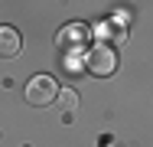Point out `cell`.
<instances>
[{"label": "cell", "mask_w": 153, "mask_h": 147, "mask_svg": "<svg viewBox=\"0 0 153 147\" xmlns=\"http://www.w3.org/2000/svg\"><path fill=\"white\" fill-rule=\"evenodd\" d=\"M88 36H91V29L85 26V23H68V26L59 29L56 43H59V49L65 56H82V49L88 46Z\"/></svg>", "instance_id": "2"}, {"label": "cell", "mask_w": 153, "mask_h": 147, "mask_svg": "<svg viewBox=\"0 0 153 147\" xmlns=\"http://www.w3.org/2000/svg\"><path fill=\"white\" fill-rule=\"evenodd\" d=\"M94 33L101 36V43H121L124 33H127L124 16H108V20H101V23L94 26Z\"/></svg>", "instance_id": "4"}, {"label": "cell", "mask_w": 153, "mask_h": 147, "mask_svg": "<svg viewBox=\"0 0 153 147\" xmlns=\"http://www.w3.org/2000/svg\"><path fill=\"white\" fill-rule=\"evenodd\" d=\"M23 49V39L13 26H0V59H13Z\"/></svg>", "instance_id": "5"}, {"label": "cell", "mask_w": 153, "mask_h": 147, "mask_svg": "<svg viewBox=\"0 0 153 147\" xmlns=\"http://www.w3.org/2000/svg\"><path fill=\"white\" fill-rule=\"evenodd\" d=\"M56 95H59V85H56L52 75H36V79L26 82V101H30L33 108H46V105H52Z\"/></svg>", "instance_id": "3"}, {"label": "cell", "mask_w": 153, "mask_h": 147, "mask_svg": "<svg viewBox=\"0 0 153 147\" xmlns=\"http://www.w3.org/2000/svg\"><path fill=\"white\" fill-rule=\"evenodd\" d=\"M85 69H88L91 75H98V79H108V75H114V69H117V52H114L108 43L91 46L88 56H85Z\"/></svg>", "instance_id": "1"}, {"label": "cell", "mask_w": 153, "mask_h": 147, "mask_svg": "<svg viewBox=\"0 0 153 147\" xmlns=\"http://www.w3.org/2000/svg\"><path fill=\"white\" fill-rule=\"evenodd\" d=\"M56 98H59L62 105H65V108H72V105H75V92H59Z\"/></svg>", "instance_id": "6"}]
</instances>
